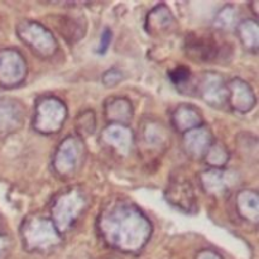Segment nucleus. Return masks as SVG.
<instances>
[{"instance_id":"nucleus-1","label":"nucleus","mask_w":259,"mask_h":259,"mask_svg":"<svg viewBox=\"0 0 259 259\" xmlns=\"http://www.w3.org/2000/svg\"><path fill=\"white\" fill-rule=\"evenodd\" d=\"M185 51L197 62H218L224 57L225 45L211 33H191L185 39Z\"/></svg>"},{"instance_id":"nucleus-2","label":"nucleus","mask_w":259,"mask_h":259,"mask_svg":"<svg viewBox=\"0 0 259 259\" xmlns=\"http://www.w3.org/2000/svg\"><path fill=\"white\" fill-rule=\"evenodd\" d=\"M169 192H180V197L175 200L172 205L180 207V209H186L187 211H191V207L195 206V196L194 191L190 182H187L185 179H176L169 182L168 186Z\"/></svg>"},{"instance_id":"nucleus-3","label":"nucleus","mask_w":259,"mask_h":259,"mask_svg":"<svg viewBox=\"0 0 259 259\" xmlns=\"http://www.w3.org/2000/svg\"><path fill=\"white\" fill-rule=\"evenodd\" d=\"M12 101L0 99V137L9 133L15 123V110Z\"/></svg>"},{"instance_id":"nucleus-4","label":"nucleus","mask_w":259,"mask_h":259,"mask_svg":"<svg viewBox=\"0 0 259 259\" xmlns=\"http://www.w3.org/2000/svg\"><path fill=\"white\" fill-rule=\"evenodd\" d=\"M190 76H191V72H190V68H187L186 66H179V67H176L169 72V78H171L175 85L186 83L189 81Z\"/></svg>"},{"instance_id":"nucleus-5","label":"nucleus","mask_w":259,"mask_h":259,"mask_svg":"<svg viewBox=\"0 0 259 259\" xmlns=\"http://www.w3.org/2000/svg\"><path fill=\"white\" fill-rule=\"evenodd\" d=\"M111 37H113V33H111V30L109 29V28H106V29L103 32V34H101L100 45H99V48H98L99 55H105L109 46H110Z\"/></svg>"},{"instance_id":"nucleus-6","label":"nucleus","mask_w":259,"mask_h":259,"mask_svg":"<svg viewBox=\"0 0 259 259\" xmlns=\"http://www.w3.org/2000/svg\"><path fill=\"white\" fill-rule=\"evenodd\" d=\"M197 259H222V258H220L218 254H215V253L205 252V253H201Z\"/></svg>"},{"instance_id":"nucleus-7","label":"nucleus","mask_w":259,"mask_h":259,"mask_svg":"<svg viewBox=\"0 0 259 259\" xmlns=\"http://www.w3.org/2000/svg\"><path fill=\"white\" fill-rule=\"evenodd\" d=\"M5 249H7V243H5V238L0 235V259L4 255Z\"/></svg>"}]
</instances>
